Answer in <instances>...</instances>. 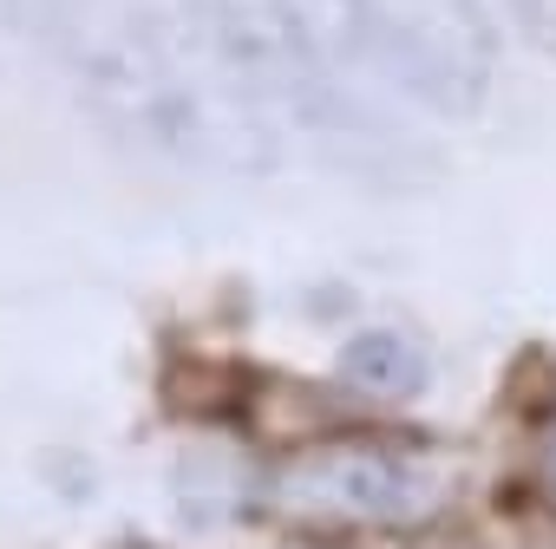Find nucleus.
Returning a JSON list of instances; mask_svg holds the SVG:
<instances>
[{"mask_svg":"<svg viewBox=\"0 0 556 549\" xmlns=\"http://www.w3.org/2000/svg\"><path fill=\"white\" fill-rule=\"evenodd\" d=\"M66 79L112 138L157 164L255 177L282 151L203 0H92Z\"/></svg>","mask_w":556,"mask_h":549,"instance_id":"1","label":"nucleus"},{"mask_svg":"<svg viewBox=\"0 0 556 549\" xmlns=\"http://www.w3.org/2000/svg\"><path fill=\"white\" fill-rule=\"evenodd\" d=\"M543 477H549V490H556V438H549V451H543Z\"/></svg>","mask_w":556,"mask_h":549,"instance_id":"6","label":"nucleus"},{"mask_svg":"<svg viewBox=\"0 0 556 549\" xmlns=\"http://www.w3.org/2000/svg\"><path fill=\"white\" fill-rule=\"evenodd\" d=\"M387 14L406 40L413 105L439 118H478L497 60L484 0H387Z\"/></svg>","mask_w":556,"mask_h":549,"instance_id":"3","label":"nucleus"},{"mask_svg":"<svg viewBox=\"0 0 556 549\" xmlns=\"http://www.w3.org/2000/svg\"><path fill=\"white\" fill-rule=\"evenodd\" d=\"M86 21H92V0H0V27L21 47H34L40 60H53L60 73H66Z\"/></svg>","mask_w":556,"mask_h":549,"instance_id":"5","label":"nucleus"},{"mask_svg":"<svg viewBox=\"0 0 556 549\" xmlns=\"http://www.w3.org/2000/svg\"><path fill=\"white\" fill-rule=\"evenodd\" d=\"M275 503L308 523H413L432 510V471L380 438H328L275 471Z\"/></svg>","mask_w":556,"mask_h":549,"instance_id":"2","label":"nucleus"},{"mask_svg":"<svg viewBox=\"0 0 556 549\" xmlns=\"http://www.w3.org/2000/svg\"><path fill=\"white\" fill-rule=\"evenodd\" d=\"M426 347L406 334V328H367L341 347L334 360V380L354 393V399H374V406H406L426 393Z\"/></svg>","mask_w":556,"mask_h":549,"instance_id":"4","label":"nucleus"},{"mask_svg":"<svg viewBox=\"0 0 556 549\" xmlns=\"http://www.w3.org/2000/svg\"><path fill=\"white\" fill-rule=\"evenodd\" d=\"M112 549H157V542H144V536H125V542H112Z\"/></svg>","mask_w":556,"mask_h":549,"instance_id":"7","label":"nucleus"}]
</instances>
